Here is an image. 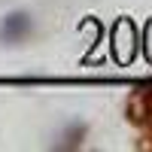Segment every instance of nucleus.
<instances>
[{"mask_svg":"<svg viewBox=\"0 0 152 152\" xmlns=\"http://www.w3.org/2000/svg\"><path fill=\"white\" fill-rule=\"evenodd\" d=\"M125 113H128V122H134L137 128H152V82L137 85L131 91Z\"/></svg>","mask_w":152,"mask_h":152,"instance_id":"2","label":"nucleus"},{"mask_svg":"<svg viewBox=\"0 0 152 152\" xmlns=\"http://www.w3.org/2000/svg\"><path fill=\"white\" fill-rule=\"evenodd\" d=\"M34 31V18L24 9H12L9 15L0 18V43L3 46H18L31 37Z\"/></svg>","mask_w":152,"mask_h":152,"instance_id":"1","label":"nucleus"},{"mask_svg":"<svg viewBox=\"0 0 152 152\" xmlns=\"http://www.w3.org/2000/svg\"><path fill=\"white\" fill-rule=\"evenodd\" d=\"M85 134H88V125H85V122H70L67 128L58 134L55 149H76V146H82Z\"/></svg>","mask_w":152,"mask_h":152,"instance_id":"3","label":"nucleus"}]
</instances>
